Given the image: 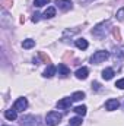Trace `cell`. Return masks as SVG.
Instances as JSON below:
<instances>
[{
	"label": "cell",
	"instance_id": "obj_1",
	"mask_svg": "<svg viewBox=\"0 0 124 126\" xmlns=\"http://www.w3.org/2000/svg\"><path fill=\"white\" fill-rule=\"evenodd\" d=\"M62 113H59V111H48L47 113V116H45V125L47 126H57L60 123V120H62Z\"/></svg>",
	"mask_w": 124,
	"mask_h": 126
},
{
	"label": "cell",
	"instance_id": "obj_2",
	"mask_svg": "<svg viewBox=\"0 0 124 126\" xmlns=\"http://www.w3.org/2000/svg\"><path fill=\"white\" fill-rule=\"evenodd\" d=\"M108 27H110V22H102V24H98L95 28L92 30V35L98 37V38H104L108 32Z\"/></svg>",
	"mask_w": 124,
	"mask_h": 126
},
{
	"label": "cell",
	"instance_id": "obj_3",
	"mask_svg": "<svg viewBox=\"0 0 124 126\" xmlns=\"http://www.w3.org/2000/svg\"><path fill=\"white\" fill-rule=\"evenodd\" d=\"M108 56H110L108 51H105V50H99V51L93 53V56L91 57V63H93V64H99V63H102L104 60H107Z\"/></svg>",
	"mask_w": 124,
	"mask_h": 126
},
{
	"label": "cell",
	"instance_id": "obj_4",
	"mask_svg": "<svg viewBox=\"0 0 124 126\" xmlns=\"http://www.w3.org/2000/svg\"><path fill=\"white\" fill-rule=\"evenodd\" d=\"M26 107H28L26 98H18V100L15 101V106H13V109H15L16 111H24Z\"/></svg>",
	"mask_w": 124,
	"mask_h": 126
},
{
	"label": "cell",
	"instance_id": "obj_5",
	"mask_svg": "<svg viewBox=\"0 0 124 126\" xmlns=\"http://www.w3.org/2000/svg\"><path fill=\"white\" fill-rule=\"evenodd\" d=\"M118 106H120V103H118V100H115V98H110V100L105 103V109H107V110H110V111L117 110V109H118Z\"/></svg>",
	"mask_w": 124,
	"mask_h": 126
},
{
	"label": "cell",
	"instance_id": "obj_6",
	"mask_svg": "<svg viewBox=\"0 0 124 126\" xmlns=\"http://www.w3.org/2000/svg\"><path fill=\"white\" fill-rule=\"evenodd\" d=\"M56 4L62 10H69L72 9V0H56Z\"/></svg>",
	"mask_w": 124,
	"mask_h": 126
},
{
	"label": "cell",
	"instance_id": "obj_7",
	"mask_svg": "<svg viewBox=\"0 0 124 126\" xmlns=\"http://www.w3.org/2000/svg\"><path fill=\"white\" fill-rule=\"evenodd\" d=\"M72 101H73L72 98H62V100L57 101V107L59 109H70Z\"/></svg>",
	"mask_w": 124,
	"mask_h": 126
},
{
	"label": "cell",
	"instance_id": "obj_8",
	"mask_svg": "<svg viewBox=\"0 0 124 126\" xmlns=\"http://www.w3.org/2000/svg\"><path fill=\"white\" fill-rule=\"evenodd\" d=\"M88 75H89V69L88 67H80V69L76 70V78L77 79H86Z\"/></svg>",
	"mask_w": 124,
	"mask_h": 126
},
{
	"label": "cell",
	"instance_id": "obj_9",
	"mask_svg": "<svg viewBox=\"0 0 124 126\" xmlns=\"http://www.w3.org/2000/svg\"><path fill=\"white\" fill-rule=\"evenodd\" d=\"M56 72H57V67H56L54 64H48L47 69L44 70V76H45V78H51V76L56 75Z\"/></svg>",
	"mask_w": 124,
	"mask_h": 126
},
{
	"label": "cell",
	"instance_id": "obj_10",
	"mask_svg": "<svg viewBox=\"0 0 124 126\" xmlns=\"http://www.w3.org/2000/svg\"><path fill=\"white\" fill-rule=\"evenodd\" d=\"M57 70H59V75L62 76V78H66L69 73H70V69L64 64V63H60L59 64V67H57Z\"/></svg>",
	"mask_w": 124,
	"mask_h": 126
},
{
	"label": "cell",
	"instance_id": "obj_11",
	"mask_svg": "<svg viewBox=\"0 0 124 126\" xmlns=\"http://www.w3.org/2000/svg\"><path fill=\"white\" fill-rule=\"evenodd\" d=\"M74 44H76V47H77V48H80V50H86V48H88V46H89V44H88V41H86L85 38H77V40L74 41Z\"/></svg>",
	"mask_w": 124,
	"mask_h": 126
},
{
	"label": "cell",
	"instance_id": "obj_12",
	"mask_svg": "<svg viewBox=\"0 0 124 126\" xmlns=\"http://www.w3.org/2000/svg\"><path fill=\"white\" fill-rule=\"evenodd\" d=\"M112 76H114V69H111V67H107V69H104V70H102V78H104L105 81H110V79H112Z\"/></svg>",
	"mask_w": 124,
	"mask_h": 126
},
{
	"label": "cell",
	"instance_id": "obj_13",
	"mask_svg": "<svg viewBox=\"0 0 124 126\" xmlns=\"http://www.w3.org/2000/svg\"><path fill=\"white\" fill-rule=\"evenodd\" d=\"M4 117H6L7 120H15V119L18 117V111H16L15 109H13V110H12V109H10V110H6V111H4Z\"/></svg>",
	"mask_w": 124,
	"mask_h": 126
},
{
	"label": "cell",
	"instance_id": "obj_14",
	"mask_svg": "<svg viewBox=\"0 0 124 126\" xmlns=\"http://www.w3.org/2000/svg\"><path fill=\"white\" fill-rule=\"evenodd\" d=\"M54 16H56V7H53V6L47 7V9H45V12H44V18L51 19V18H54Z\"/></svg>",
	"mask_w": 124,
	"mask_h": 126
},
{
	"label": "cell",
	"instance_id": "obj_15",
	"mask_svg": "<svg viewBox=\"0 0 124 126\" xmlns=\"http://www.w3.org/2000/svg\"><path fill=\"white\" fill-rule=\"evenodd\" d=\"M86 110H88V109H86V106H77V107H74V110H73V111H74V113H77L79 116H85V114H86Z\"/></svg>",
	"mask_w": 124,
	"mask_h": 126
},
{
	"label": "cell",
	"instance_id": "obj_16",
	"mask_svg": "<svg viewBox=\"0 0 124 126\" xmlns=\"http://www.w3.org/2000/svg\"><path fill=\"white\" fill-rule=\"evenodd\" d=\"M83 98H85V93H82V91H76L74 94L72 95V100L73 101H80Z\"/></svg>",
	"mask_w": 124,
	"mask_h": 126
},
{
	"label": "cell",
	"instance_id": "obj_17",
	"mask_svg": "<svg viewBox=\"0 0 124 126\" xmlns=\"http://www.w3.org/2000/svg\"><path fill=\"white\" fill-rule=\"evenodd\" d=\"M34 46H35V41L34 40H24V43H22V47L26 48V50L28 48H32Z\"/></svg>",
	"mask_w": 124,
	"mask_h": 126
},
{
	"label": "cell",
	"instance_id": "obj_18",
	"mask_svg": "<svg viewBox=\"0 0 124 126\" xmlns=\"http://www.w3.org/2000/svg\"><path fill=\"white\" fill-rule=\"evenodd\" d=\"M70 126H80L82 125V117H72L70 120H69Z\"/></svg>",
	"mask_w": 124,
	"mask_h": 126
},
{
	"label": "cell",
	"instance_id": "obj_19",
	"mask_svg": "<svg viewBox=\"0 0 124 126\" xmlns=\"http://www.w3.org/2000/svg\"><path fill=\"white\" fill-rule=\"evenodd\" d=\"M48 3H50V0H34V6H37V7L45 6V4H48Z\"/></svg>",
	"mask_w": 124,
	"mask_h": 126
},
{
	"label": "cell",
	"instance_id": "obj_20",
	"mask_svg": "<svg viewBox=\"0 0 124 126\" xmlns=\"http://www.w3.org/2000/svg\"><path fill=\"white\" fill-rule=\"evenodd\" d=\"M117 19H118V21H124V7H121V9L117 12Z\"/></svg>",
	"mask_w": 124,
	"mask_h": 126
},
{
	"label": "cell",
	"instance_id": "obj_21",
	"mask_svg": "<svg viewBox=\"0 0 124 126\" xmlns=\"http://www.w3.org/2000/svg\"><path fill=\"white\" fill-rule=\"evenodd\" d=\"M115 87H117V88H120V90H124V78H123V79H120V81H117Z\"/></svg>",
	"mask_w": 124,
	"mask_h": 126
},
{
	"label": "cell",
	"instance_id": "obj_22",
	"mask_svg": "<svg viewBox=\"0 0 124 126\" xmlns=\"http://www.w3.org/2000/svg\"><path fill=\"white\" fill-rule=\"evenodd\" d=\"M39 21V13H34L32 15V22H38Z\"/></svg>",
	"mask_w": 124,
	"mask_h": 126
},
{
	"label": "cell",
	"instance_id": "obj_23",
	"mask_svg": "<svg viewBox=\"0 0 124 126\" xmlns=\"http://www.w3.org/2000/svg\"><path fill=\"white\" fill-rule=\"evenodd\" d=\"M99 87H101V85H99V84H98V82H93V84H92V88H95V90H96V91H98V90H99Z\"/></svg>",
	"mask_w": 124,
	"mask_h": 126
},
{
	"label": "cell",
	"instance_id": "obj_24",
	"mask_svg": "<svg viewBox=\"0 0 124 126\" xmlns=\"http://www.w3.org/2000/svg\"><path fill=\"white\" fill-rule=\"evenodd\" d=\"M80 3H89V1H92V0H79Z\"/></svg>",
	"mask_w": 124,
	"mask_h": 126
},
{
	"label": "cell",
	"instance_id": "obj_25",
	"mask_svg": "<svg viewBox=\"0 0 124 126\" xmlns=\"http://www.w3.org/2000/svg\"><path fill=\"white\" fill-rule=\"evenodd\" d=\"M3 126H6V125H3Z\"/></svg>",
	"mask_w": 124,
	"mask_h": 126
}]
</instances>
